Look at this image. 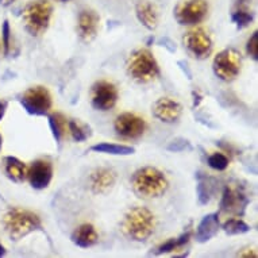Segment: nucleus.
I'll list each match as a JSON object with an SVG mask.
<instances>
[{"label": "nucleus", "mask_w": 258, "mask_h": 258, "mask_svg": "<svg viewBox=\"0 0 258 258\" xmlns=\"http://www.w3.org/2000/svg\"><path fill=\"white\" fill-rule=\"evenodd\" d=\"M208 3L206 0H182L174 9L178 25L196 26L207 18Z\"/></svg>", "instance_id": "8"}, {"label": "nucleus", "mask_w": 258, "mask_h": 258, "mask_svg": "<svg viewBox=\"0 0 258 258\" xmlns=\"http://www.w3.org/2000/svg\"><path fill=\"white\" fill-rule=\"evenodd\" d=\"M5 172L14 182H23L27 177V166L25 162L13 156L5 158Z\"/></svg>", "instance_id": "21"}, {"label": "nucleus", "mask_w": 258, "mask_h": 258, "mask_svg": "<svg viewBox=\"0 0 258 258\" xmlns=\"http://www.w3.org/2000/svg\"><path fill=\"white\" fill-rule=\"evenodd\" d=\"M27 180L34 189H45L50 185L53 178V164L46 158L35 160L30 168H27Z\"/></svg>", "instance_id": "13"}, {"label": "nucleus", "mask_w": 258, "mask_h": 258, "mask_svg": "<svg viewBox=\"0 0 258 258\" xmlns=\"http://www.w3.org/2000/svg\"><path fill=\"white\" fill-rule=\"evenodd\" d=\"M91 152L103 153V154H111V156H130L136 153V149L127 145L108 144V142H102V144L93 145L89 149Z\"/></svg>", "instance_id": "22"}, {"label": "nucleus", "mask_w": 258, "mask_h": 258, "mask_svg": "<svg viewBox=\"0 0 258 258\" xmlns=\"http://www.w3.org/2000/svg\"><path fill=\"white\" fill-rule=\"evenodd\" d=\"M178 65H180V68L182 69V72L185 73L186 77H188V79L190 80V79H192V72L189 71L188 62H186V61H178Z\"/></svg>", "instance_id": "33"}, {"label": "nucleus", "mask_w": 258, "mask_h": 258, "mask_svg": "<svg viewBox=\"0 0 258 258\" xmlns=\"http://www.w3.org/2000/svg\"><path fill=\"white\" fill-rule=\"evenodd\" d=\"M246 51L254 61H258V31H254L249 38L246 45Z\"/></svg>", "instance_id": "31"}, {"label": "nucleus", "mask_w": 258, "mask_h": 258, "mask_svg": "<svg viewBox=\"0 0 258 258\" xmlns=\"http://www.w3.org/2000/svg\"><path fill=\"white\" fill-rule=\"evenodd\" d=\"M192 96H194V107H198L200 104V102H202V98H203V96L200 95L198 89L192 92Z\"/></svg>", "instance_id": "35"}, {"label": "nucleus", "mask_w": 258, "mask_h": 258, "mask_svg": "<svg viewBox=\"0 0 258 258\" xmlns=\"http://www.w3.org/2000/svg\"><path fill=\"white\" fill-rule=\"evenodd\" d=\"M118 102V88L107 80H99L91 89V104L95 110L110 111Z\"/></svg>", "instance_id": "10"}, {"label": "nucleus", "mask_w": 258, "mask_h": 258, "mask_svg": "<svg viewBox=\"0 0 258 258\" xmlns=\"http://www.w3.org/2000/svg\"><path fill=\"white\" fill-rule=\"evenodd\" d=\"M71 239L79 247L88 249V247H92L98 243L99 234L93 224L83 223L73 231Z\"/></svg>", "instance_id": "19"}, {"label": "nucleus", "mask_w": 258, "mask_h": 258, "mask_svg": "<svg viewBox=\"0 0 258 258\" xmlns=\"http://www.w3.org/2000/svg\"><path fill=\"white\" fill-rule=\"evenodd\" d=\"M219 227V212H212V214L203 216V219L200 220L199 226L196 229V241L199 243H206V242L211 241L218 233Z\"/></svg>", "instance_id": "17"}, {"label": "nucleus", "mask_w": 258, "mask_h": 258, "mask_svg": "<svg viewBox=\"0 0 258 258\" xmlns=\"http://www.w3.org/2000/svg\"><path fill=\"white\" fill-rule=\"evenodd\" d=\"M196 180H198V185H196L198 202L200 206H207L215 194V178L210 177L202 172H198Z\"/></svg>", "instance_id": "20"}, {"label": "nucleus", "mask_w": 258, "mask_h": 258, "mask_svg": "<svg viewBox=\"0 0 258 258\" xmlns=\"http://www.w3.org/2000/svg\"><path fill=\"white\" fill-rule=\"evenodd\" d=\"M58 2H69V0H58Z\"/></svg>", "instance_id": "40"}, {"label": "nucleus", "mask_w": 258, "mask_h": 258, "mask_svg": "<svg viewBox=\"0 0 258 258\" xmlns=\"http://www.w3.org/2000/svg\"><path fill=\"white\" fill-rule=\"evenodd\" d=\"M19 102L27 111V114L35 115V116H43L49 114V111L51 110V104H53L49 89L41 85L27 89L22 95Z\"/></svg>", "instance_id": "7"}, {"label": "nucleus", "mask_w": 258, "mask_h": 258, "mask_svg": "<svg viewBox=\"0 0 258 258\" xmlns=\"http://www.w3.org/2000/svg\"><path fill=\"white\" fill-rule=\"evenodd\" d=\"M158 45L166 47V49H168L170 53H174V51L177 50V46H176V43H174L170 38H168V37H164V38H161L160 42H158Z\"/></svg>", "instance_id": "32"}, {"label": "nucleus", "mask_w": 258, "mask_h": 258, "mask_svg": "<svg viewBox=\"0 0 258 258\" xmlns=\"http://www.w3.org/2000/svg\"><path fill=\"white\" fill-rule=\"evenodd\" d=\"M132 186L137 196L144 199H154L165 194L169 188V181L160 169L145 166L133 174Z\"/></svg>", "instance_id": "1"}, {"label": "nucleus", "mask_w": 258, "mask_h": 258, "mask_svg": "<svg viewBox=\"0 0 258 258\" xmlns=\"http://www.w3.org/2000/svg\"><path fill=\"white\" fill-rule=\"evenodd\" d=\"M137 19L148 30H154L158 26V11L156 5L149 0H140L136 5Z\"/></svg>", "instance_id": "18"}, {"label": "nucleus", "mask_w": 258, "mask_h": 258, "mask_svg": "<svg viewBox=\"0 0 258 258\" xmlns=\"http://www.w3.org/2000/svg\"><path fill=\"white\" fill-rule=\"evenodd\" d=\"M114 128L116 134L122 138L137 140L144 136L146 132V122L144 118H141L137 114L123 112L115 119Z\"/></svg>", "instance_id": "12"}, {"label": "nucleus", "mask_w": 258, "mask_h": 258, "mask_svg": "<svg viewBox=\"0 0 258 258\" xmlns=\"http://www.w3.org/2000/svg\"><path fill=\"white\" fill-rule=\"evenodd\" d=\"M222 229L229 235H241V234L249 233L251 227L246 223L245 220L239 219V218H230L224 222Z\"/></svg>", "instance_id": "26"}, {"label": "nucleus", "mask_w": 258, "mask_h": 258, "mask_svg": "<svg viewBox=\"0 0 258 258\" xmlns=\"http://www.w3.org/2000/svg\"><path fill=\"white\" fill-rule=\"evenodd\" d=\"M2 45H3V53H5V55H9L10 50H11V29H10L9 21L3 22V27H2Z\"/></svg>", "instance_id": "30"}, {"label": "nucleus", "mask_w": 258, "mask_h": 258, "mask_svg": "<svg viewBox=\"0 0 258 258\" xmlns=\"http://www.w3.org/2000/svg\"><path fill=\"white\" fill-rule=\"evenodd\" d=\"M15 2V0H0V6H3V7H9Z\"/></svg>", "instance_id": "37"}, {"label": "nucleus", "mask_w": 258, "mask_h": 258, "mask_svg": "<svg viewBox=\"0 0 258 258\" xmlns=\"http://www.w3.org/2000/svg\"><path fill=\"white\" fill-rule=\"evenodd\" d=\"M156 230V216L146 207H133L126 212L122 222V231L128 239L144 242Z\"/></svg>", "instance_id": "2"}, {"label": "nucleus", "mask_w": 258, "mask_h": 258, "mask_svg": "<svg viewBox=\"0 0 258 258\" xmlns=\"http://www.w3.org/2000/svg\"><path fill=\"white\" fill-rule=\"evenodd\" d=\"M238 257L257 258V253H255L253 249H247V251H241V253H238Z\"/></svg>", "instance_id": "34"}, {"label": "nucleus", "mask_w": 258, "mask_h": 258, "mask_svg": "<svg viewBox=\"0 0 258 258\" xmlns=\"http://www.w3.org/2000/svg\"><path fill=\"white\" fill-rule=\"evenodd\" d=\"M49 126H50L53 138L59 145L65 137V133H67V126H68L67 118L61 112H53V114L49 115Z\"/></svg>", "instance_id": "24"}, {"label": "nucleus", "mask_w": 258, "mask_h": 258, "mask_svg": "<svg viewBox=\"0 0 258 258\" xmlns=\"http://www.w3.org/2000/svg\"><path fill=\"white\" fill-rule=\"evenodd\" d=\"M250 199L239 185H226L223 189V195L220 200V212L233 214V215H243Z\"/></svg>", "instance_id": "11"}, {"label": "nucleus", "mask_w": 258, "mask_h": 258, "mask_svg": "<svg viewBox=\"0 0 258 258\" xmlns=\"http://www.w3.org/2000/svg\"><path fill=\"white\" fill-rule=\"evenodd\" d=\"M68 130L76 142H84V141H87L92 136L91 127L88 124H85V123L79 122V120H69Z\"/></svg>", "instance_id": "25"}, {"label": "nucleus", "mask_w": 258, "mask_h": 258, "mask_svg": "<svg viewBox=\"0 0 258 258\" xmlns=\"http://www.w3.org/2000/svg\"><path fill=\"white\" fill-rule=\"evenodd\" d=\"M182 114L181 104L170 98L158 99L153 106V115L164 123L177 122Z\"/></svg>", "instance_id": "16"}, {"label": "nucleus", "mask_w": 258, "mask_h": 258, "mask_svg": "<svg viewBox=\"0 0 258 258\" xmlns=\"http://www.w3.org/2000/svg\"><path fill=\"white\" fill-rule=\"evenodd\" d=\"M253 13L250 11L249 7H237L231 15V19L237 25L238 29H245L253 22Z\"/></svg>", "instance_id": "27"}, {"label": "nucleus", "mask_w": 258, "mask_h": 258, "mask_svg": "<svg viewBox=\"0 0 258 258\" xmlns=\"http://www.w3.org/2000/svg\"><path fill=\"white\" fill-rule=\"evenodd\" d=\"M99 22L100 18L93 10H83L79 15V22H77V31L79 37L83 42L89 43L96 38L99 30Z\"/></svg>", "instance_id": "15"}, {"label": "nucleus", "mask_w": 258, "mask_h": 258, "mask_svg": "<svg viewBox=\"0 0 258 258\" xmlns=\"http://www.w3.org/2000/svg\"><path fill=\"white\" fill-rule=\"evenodd\" d=\"M3 255H6V247L0 243V257H3Z\"/></svg>", "instance_id": "38"}, {"label": "nucleus", "mask_w": 258, "mask_h": 258, "mask_svg": "<svg viewBox=\"0 0 258 258\" xmlns=\"http://www.w3.org/2000/svg\"><path fill=\"white\" fill-rule=\"evenodd\" d=\"M53 6L47 0L30 2L23 10V22L27 33L33 37H41L50 26Z\"/></svg>", "instance_id": "5"}, {"label": "nucleus", "mask_w": 258, "mask_h": 258, "mask_svg": "<svg viewBox=\"0 0 258 258\" xmlns=\"http://www.w3.org/2000/svg\"><path fill=\"white\" fill-rule=\"evenodd\" d=\"M207 164L214 170L222 172V170H226L229 168L230 160L229 157L223 154V153H214L211 156H208Z\"/></svg>", "instance_id": "28"}, {"label": "nucleus", "mask_w": 258, "mask_h": 258, "mask_svg": "<svg viewBox=\"0 0 258 258\" xmlns=\"http://www.w3.org/2000/svg\"><path fill=\"white\" fill-rule=\"evenodd\" d=\"M116 184V173L110 168H96L89 174V188L95 195H106Z\"/></svg>", "instance_id": "14"}, {"label": "nucleus", "mask_w": 258, "mask_h": 258, "mask_svg": "<svg viewBox=\"0 0 258 258\" xmlns=\"http://www.w3.org/2000/svg\"><path fill=\"white\" fill-rule=\"evenodd\" d=\"M182 43L186 51L198 59L208 58L214 47L211 37L202 27H196V29L186 31L185 35L182 37Z\"/></svg>", "instance_id": "9"}, {"label": "nucleus", "mask_w": 258, "mask_h": 258, "mask_svg": "<svg viewBox=\"0 0 258 258\" xmlns=\"http://www.w3.org/2000/svg\"><path fill=\"white\" fill-rule=\"evenodd\" d=\"M190 237H192V231L190 230H186L184 233L180 235L178 238H170L165 243H162L156 249V251H153L152 254L154 255H161V254H166V253H172L174 250L181 249L182 246H185L188 242H189Z\"/></svg>", "instance_id": "23"}, {"label": "nucleus", "mask_w": 258, "mask_h": 258, "mask_svg": "<svg viewBox=\"0 0 258 258\" xmlns=\"http://www.w3.org/2000/svg\"><path fill=\"white\" fill-rule=\"evenodd\" d=\"M2 146H3V138L0 136V150H2Z\"/></svg>", "instance_id": "39"}, {"label": "nucleus", "mask_w": 258, "mask_h": 258, "mask_svg": "<svg viewBox=\"0 0 258 258\" xmlns=\"http://www.w3.org/2000/svg\"><path fill=\"white\" fill-rule=\"evenodd\" d=\"M3 226L13 241H21L29 234L42 229V220L35 212L15 207L6 212Z\"/></svg>", "instance_id": "3"}, {"label": "nucleus", "mask_w": 258, "mask_h": 258, "mask_svg": "<svg viewBox=\"0 0 258 258\" xmlns=\"http://www.w3.org/2000/svg\"><path fill=\"white\" fill-rule=\"evenodd\" d=\"M127 73L133 80L138 83H150L160 75V67L152 51L148 49H138L133 51L127 59Z\"/></svg>", "instance_id": "4"}, {"label": "nucleus", "mask_w": 258, "mask_h": 258, "mask_svg": "<svg viewBox=\"0 0 258 258\" xmlns=\"http://www.w3.org/2000/svg\"><path fill=\"white\" fill-rule=\"evenodd\" d=\"M166 149L169 150V152H174V153H180V152H185V150H192V145L188 140L185 138H181V137H178V138H174L173 141H170L169 145L166 146Z\"/></svg>", "instance_id": "29"}, {"label": "nucleus", "mask_w": 258, "mask_h": 258, "mask_svg": "<svg viewBox=\"0 0 258 258\" xmlns=\"http://www.w3.org/2000/svg\"><path fill=\"white\" fill-rule=\"evenodd\" d=\"M241 53L234 47H229V49L219 51L212 62V71L215 73V76L226 83L235 80L238 75L241 73Z\"/></svg>", "instance_id": "6"}, {"label": "nucleus", "mask_w": 258, "mask_h": 258, "mask_svg": "<svg viewBox=\"0 0 258 258\" xmlns=\"http://www.w3.org/2000/svg\"><path fill=\"white\" fill-rule=\"evenodd\" d=\"M6 111H7V102L0 99V120L5 118Z\"/></svg>", "instance_id": "36"}]
</instances>
